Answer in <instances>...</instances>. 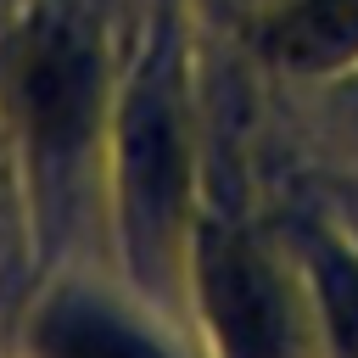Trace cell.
<instances>
[{
	"label": "cell",
	"mask_w": 358,
	"mask_h": 358,
	"mask_svg": "<svg viewBox=\"0 0 358 358\" xmlns=\"http://www.w3.org/2000/svg\"><path fill=\"white\" fill-rule=\"evenodd\" d=\"M196 285H201V308L224 358H285L291 347L285 291L252 241L207 224L196 241Z\"/></svg>",
	"instance_id": "obj_2"
},
{
	"label": "cell",
	"mask_w": 358,
	"mask_h": 358,
	"mask_svg": "<svg viewBox=\"0 0 358 358\" xmlns=\"http://www.w3.org/2000/svg\"><path fill=\"white\" fill-rule=\"evenodd\" d=\"M313 274H319V302H324V330L336 358H358V257L347 246L319 241L313 246Z\"/></svg>",
	"instance_id": "obj_6"
},
{
	"label": "cell",
	"mask_w": 358,
	"mask_h": 358,
	"mask_svg": "<svg viewBox=\"0 0 358 358\" xmlns=\"http://www.w3.org/2000/svg\"><path fill=\"white\" fill-rule=\"evenodd\" d=\"M39 352L45 358H162L140 330L112 319L90 302H62L39 319Z\"/></svg>",
	"instance_id": "obj_5"
},
{
	"label": "cell",
	"mask_w": 358,
	"mask_h": 358,
	"mask_svg": "<svg viewBox=\"0 0 358 358\" xmlns=\"http://www.w3.org/2000/svg\"><path fill=\"white\" fill-rule=\"evenodd\" d=\"M352 101H358V84H352Z\"/></svg>",
	"instance_id": "obj_7"
},
{
	"label": "cell",
	"mask_w": 358,
	"mask_h": 358,
	"mask_svg": "<svg viewBox=\"0 0 358 358\" xmlns=\"http://www.w3.org/2000/svg\"><path fill=\"white\" fill-rule=\"evenodd\" d=\"M11 95L39 145H50V151L78 145L101 106V56H95L90 22L73 11L39 17L17 50Z\"/></svg>",
	"instance_id": "obj_1"
},
{
	"label": "cell",
	"mask_w": 358,
	"mask_h": 358,
	"mask_svg": "<svg viewBox=\"0 0 358 358\" xmlns=\"http://www.w3.org/2000/svg\"><path fill=\"white\" fill-rule=\"evenodd\" d=\"M268 56L291 67H336L358 56V0H291L263 28Z\"/></svg>",
	"instance_id": "obj_4"
},
{
	"label": "cell",
	"mask_w": 358,
	"mask_h": 358,
	"mask_svg": "<svg viewBox=\"0 0 358 358\" xmlns=\"http://www.w3.org/2000/svg\"><path fill=\"white\" fill-rule=\"evenodd\" d=\"M117 173H123V218L140 252L168 246L185 207V129L162 78H140L123 129H117Z\"/></svg>",
	"instance_id": "obj_3"
}]
</instances>
